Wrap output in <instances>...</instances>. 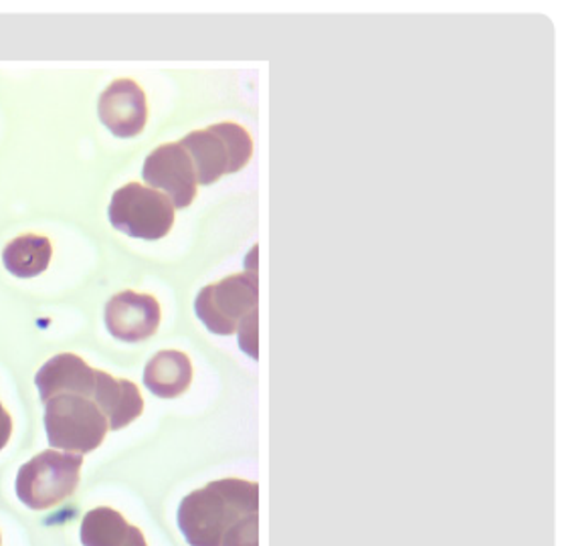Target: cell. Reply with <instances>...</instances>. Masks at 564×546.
Instances as JSON below:
<instances>
[{"label":"cell","instance_id":"obj_1","mask_svg":"<svg viewBox=\"0 0 564 546\" xmlns=\"http://www.w3.org/2000/svg\"><path fill=\"white\" fill-rule=\"evenodd\" d=\"M259 512V485L227 478L191 492L178 508L188 546H221L223 536L247 514Z\"/></svg>","mask_w":564,"mask_h":546},{"label":"cell","instance_id":"obj_2","mask_svg":"<svg viewBox=\"0 0 564 546\" xmlns=\"http://www.w3.org/2000/svg\"><path fill=\"white\" fill-rule=\"evenodd\" d=\"M193 158L198 184H213L225 174L246 169L253 157V138L235 121L213 124L178 142Z\"/></svg>","mask_w":564,"mask_h":546},{"label":"cell","instance_id":"obj_3","mask_svg":"<svg viewBox=\"0 0 564 546\" xmlns=\"http://www.w3.org/2000/svg\"><path fill=\"white\" fill-rule=\"evenodd\" d=\"M45 429L51 448L84 456L104 443L110 425L89 397L63 393L45 403Z\"/></svg>","mask_w":564,"mask_h":546},{"label":"cell","instance_id":"obj_4","mask_svg":"<svg viewBox=\"0 0 564 546\" xmlns=\"http://www.w3.org/2000/svg\"><path fill=\"white\" fill-rule=\"evenodd\" d=\"M84 456L47 449L21 465L17 496L31 510H50L65 502L79 484Z\"/></svg>","mask_w":564,"mask_h":546},{"label":"cell","instance_id":"obj_5","mask_svg":"<svg viewBox=\"0 0 564 546\" xmlns=\"http://www.w3.org/2000/svg\"><path fill=\"white\" fill-rule=\"evenodd\" d=\"M174 211L166 194L140 182H128L111 196L108 217L113 229L135 239L156 242L171 233Z\"/></svg>","mask_w":564,"mask_h":546},{"label":"cell","instance_id":"obj_6","mask_svg":"<svg viewBox=\"0 0 564 546\" xmlns=\"http://www.w3.org/2000/svg\"><path fill=\"white\" fill-rule=\"evenodd\" d=\"M258 278L234 274L198 291L195 310L213 334L231 336L253 310H258Z\"/></svg>","mask_w":564,"mask_h":546},{"label":"cell","instance_id":"obj_7","mask_svg":"<svg viewBox=\"0 0 564 546\" xmlns=\"http://www.w3.org/2000/svg\"><path fill=\"white\" fill-rule=\"evenodd\" d=\"M142 179L150 189L164 191L174 208H186L197 199V170L178 142L152 150L142 167Z\"/></svg>","mask_w":564,"mask_h":546},{"label":"cell","instance_id":"obj_8","mask_svg":"<svg viewBox=\"0 0 564 546\" xmlns=\"http://www.w3.org/2000/svg\"><path fill=\"white\" fill-rule=\"evenodd\" d=\"M106 326L113 339L142 342L156 334L160 326V303L150 293L120 291L106 303Z\"/></svg>","mask_w":564,"mask_h":546},{"label":"cell","instance_id":"obj_9","mask_svg":"<svg viewBox=\"0 0 564 546\" xmlns=\"http://www.w3.org/2000/svg\"><path fill=\"white\" fill-rule=\"evenodd\" d=\"M98 111L99 120L113 136L134 138L147 126V94L134 79H116L99 97Z\"/></svg>","mask_w":564,"mask_h":546},{"label":"cell","instance_id":"obj_10","mask_svg":"<svg viewBox=\"0 0 564 546\" xmlns=\"http://www.w3.org/2000/svg\"><path fill=\"white\" fill-rule=\"evenodd\" d=\"M35 385L43 403L63 393H74L91 399L96 387V368H91L77 354L62 352L39 368Z\"/></svg>","mask_w":564,"mask_h":546},{"label":"cell","instance_id":"obj_11","mask_svg":"<svg viewBox=\"0 0 564 546\" xmlns=\"http://www.w3.org/2000/svg\"><path fill=\"white\" fill-rule=\"evenodd\" d=\"M91 400L98 405L111 431L134 424L144 411L140 388L128 378H116L104 371H96V387Z\"/></svg>","mask_w":564,"mask_h":546},{"label":"cell","instance_id":"obj_12","mask_svg":"<svg viewBox=\"0 0 564 546\" xmlns=\"http://www.w3.org/2000/svg\"><path fill=\"white\" fill-rule=\"evenodd\" d=\"M193 383V363L181 351H160L144 368V385L160 399L181 397Z\"/></svg>","mask_w":564,"mask_h":546},{"label":"cell","instance_id":"obj_13","mask_svg":"<svg viewBox=\"0 0 564 546\" xmlns=\"http://www.w3.org/2000/svg\"><path fill=\"white\" fill-rule=\"evenodd\" d=\"M53 247L45 235L25 233L7 243L2 251V264L14 278H37L43 271H47Z\"/></svg>","mask_w":564,"mask_h":546},{"label":"cell","instance_id":"obj_14","mask_svg":"<svg viewBox=\"0 0 564 546\" xmlns=\"http://www.w3.org/2000/svg\"><path fill=\"white\" fill-rule=\"evenodd\" d=\"M135 526L128 524L118 510L99 506L89 510L82 522L84 546H126Z\"/></svg>","mask_w":564,"mask_h":546},{"label":"cell","instance_id":"obj_15","mask_svg":"<svg viewBox=\"0 0 564 546\" xmlns=\"http://www.w3.org/2000/svg\"><path fill=\"white\" fill-rule=\"evenodd\" d=\"M221 546H259V512L235 522L223 536Z\"/></svg>","mask_w":564,"mask_h":546},{"label":"cell","instance_id":"obj_16","mask_svg":"<svg viewBox=\"0 0 564 546\" xmlns=\"http://www.w3.org/2000/svg\"><path fill=\"white\" fill-rule=\"evenodd\" d=\"M11 433H13L11 413L7 411V409L2 407V403H0V451L7 448V443H9V439H11Z\"/></svg>","mask_w":564,"mask_h":546},{"label":"cell","instance_id":"obj_17","mask_svg":"<svg viewBox=\"0 0 564 546\" xmlns=\"http://www.w3.org/2000/svg\"><path fill=\"white\" fill-rule=\"evenodd\" d=\"M0 545H2V538H0Z\"/></svg>","mask_w":564,"mask_h":546}]
</instances>
